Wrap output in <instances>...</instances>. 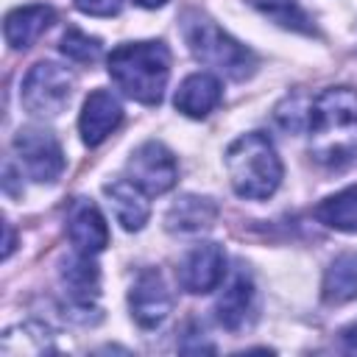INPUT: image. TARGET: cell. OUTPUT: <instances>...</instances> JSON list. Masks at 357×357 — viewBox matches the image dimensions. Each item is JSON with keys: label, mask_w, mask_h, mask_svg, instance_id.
<instances>
[{"label": "cell", "mask_w": 357, "mask_h": 357, "mask_svg": "<svg viewBox=\"0 0 357 357\" xmlns=\"http://www.w3.org/2000/svg\"><path fill=\"white\" fill-rule=\"evenodd\" d=\"M218 218V206L209 201V198H201V195H184L178 198L170 209H167V229L170 231H178V234H198V231H206Z\"/></svg>", "instance_id": "cell-16"}, {"label": "cell", "mask_w": 357, "mask_h": 357, "mask_svg": "<svg viewBox=\"0 0 357 357\" xmlns=\"http://www.w3.org/2000/svg\"><path fill=\"white\" fill-rule=\"evenodd\" d=\"M61 53H64L67 59H73V61L92 64V61L100 59L103 47H100V42H98L95 36H89V33H84V31H78V28H67L64 36H61Z\"/></svg>", "instance_id": "cell-21"}, {"label": "cell", "mask_w": 357, "mask_h": 357, "mask_svg": "<svg viewBox=\"0 0 357 357\" xmlns=\"http://www.w3.org/2000/svg\"><path fill=\"white\" fill-rule=\"evenodd\" d=\"M103 192L109 198V206H112L117 223L126 231H139L148 223L151 206L145 201V192L131 178H114V181H109L103 187Z\"/></svg>", "instance_id": "cell-13"}, {"label": "cell", "mask_w": 357, "mask_h": 357, "mask_svg": "<svg viewBox=\"0 0 357 357\" xmlns=\"http://www.w3.org/2000/svg\"><path fill=\"white\" fill-rule=\"evenodd\" d=\"M226 173L240 198L262 201L282 184V159L262 131H248L226 148Z\"/></svg>", "instance_id": "cell-3"}, {"label": "cell", "mask_w": 357, "mask_h": 357, "mask_svg": "<svg viewBox=\"0 0 357 357\" xmlns=\"http://www.w3.org/2000/svg\"><path fill=\"white\" fill-rule=\"evenodd\" d=\"M181 28H184L187 47L206 67L218 70L220 75H226L231 81H243V78H248L254 73V67H257L254 53L245 45H240L237 39H231L209 17H204L198 11H190V14H184V25Z\"/></svg>", "instance_id": "cell-4"}, {"label": "cell", "mask_w": 357, "mask_h": 357, "mask_svg": "<svg viewBox=\"0 0 357 357\" xmlns=\"http://www.w3.org/2000/svg\"><path fill=\"white\" fill-rule=\"evenodd\" d=\"M128 178L145 192V195H162L173 190L178 178V165L176 156L156 139L142 142L131 156H128Z\"/></svg>", "instance_id": "cell-7"}, {"label": "cell", "mask_w": 357, "mask_h": 357, "mask_svg": "<svg viewBox=\"0 0 357 357\" xmlns=\"http://www.w3.org/2000/svg\"><path fill=\"white\" fill-rule=\"evenodd\" d=\"M340 343H343V349L349 354H357V324H351V326H346L340 332Z\"/></svg>", "instance_id": "cell-23"}, {"label": "cell", "mask_w": 357, "mask_h": 357, "mask_svg": "<svg viewBox=\"0 0 357 357\" xmlns=\"http://www.w3.org/2000/svg\"><path fill=\"white\" fill-rule=\"evenodd\" d=\"M128 307H131V318L142 326V329H156L173 310V296L162 279L159 271L148 268L137 276L131 293H128Z\"/></svg>", "instance_id": "cell-9"}, {"label": "cell", "mask_w": 357, "mask_h": 357, "mask_svg": "<svg viewBox=\"0 0 357 357\" xmlns=\"http://www.w3.org/2000/svg\"><path fill=\"white\" fill-rule=\"evenodd\" d=\"M14 151L25 167V173L39 184L56 181L64 170V151H61L59 139L45 128H36V126L20 128L14 137Z\"/></svg>", "instance_id": "cell-6"}, {"label": "cell", "mask_w": 357, "mask_h": 357, "mask_svg": "<svg viewBox=\"0 0 357 357\" xmlns=\"http://www.w3.org/2000/svg\"><path fill=\"white\" fill-rule=\"evenodd\" d=\"M61 284L67 298L75 307L89 310L100 293V273H98V265L92 262V254L78 251L75 257H70L61 268Z\"/></svg>", "instance_id": "cell-15"}, {"label": "cell", "mask_w": 357, "mask_h": 357, "mask_svg": "<svg viewBox=\"0 0 357 357\" xmlns=\"http://www.w3.org/2000/svg\"><path fill=\"white\" fill-rule=\"evenodd\" d=\"M56 20V11L45 3H31V6H20L14 11L6 14L3 22V36L14 50H25L31 47Z\"/></svg>", "instance_id": "cell-12"}, {"label": "cell", "mask_w": 357, "mask_h": 357, "mask_svg": "<svg viewBox=\"0 0 357 357\" xmlns=\"http://www.w3.org/2000/svg\"><path fill=\"white\" fill-rule=\"evenodd\" d=\"M251 301H254V284L245 273H237L220 293V298L215 301V315L220 321V326L237 332L243 324H245V315L251 310Z\"/></svg>", "instance_id": "cell-17"}, {"label": "cell", "mask_w": 357, "mask_h": 357, "mask_svg": "<svg viewBox=\"0 0 357 357\" xmlns=\"http://www.w3.org/2000/svg\"><path fill=\"white\" fill-rule=\"evenodd\" d=\"M67 237L81 254H92V257L109 245V226L92 201L78 198L73 204L67 215Z\"/></svg>", "instance_id": "cell-11"}, {"label": "cell", "mask_w": 357, "mask_h": 357, "mask_svg": "<svg viewBox=\"0 0 357 357\" xmlns=\"http://www.w3.org/2000/svg\"><path fill=\"white\" fill-rule=\"evenodd\" d=\"M123 120V106L109 89H95L84 100V112L78 117L81 139L86 145H100Z\"/></svg>", "instance_id": "cell-10"}, {"label": "cell", "mask_w": 357, "mask_h": 357, "mask_svg": "<svg viewBox=\"0 0 357 357\" xmlns=\"http://www.w3.org/2000/svg\"><path fill=\"white\" fill-rule=\"evenodd\" d=\"M315 218L335 231L357 234V187H346V190L324 198L315 206Z\"/></svg>", "instance_id": "cell-18"}, {"label": "cell", "mask_w": 357, "mask_h": 357, "mask_svg": "<svg viewBox=\"0 0 357 357\" xmlns=\"http://www.w3.org/2000/svg\"><path fill=\"white\" fill-rule=\"evenodd\" d=\"M137 6H142V8H159V6H165L167 0H134Z\"/></svg>", "instance_id": "cell-24"}, {"label": "cell", "mask_w": 357, "mask_h": 357, "mask_svg": "<svg viewBox=\"0 0 357 357\" xmlns=\"http://www.w3.org/2000/svg\"><path fill=\"white\" fill-rule=\"evenodd\" d=\"M324 301L343 304L357 298V254H340L324 276Z\"/></svg>", "instance_id": "cell-19"}, {"label": "cell", "mask_w": 357, "mask_h": 357, "mask_svg": "<svg viewBox=\"0 0 357 357\" xmlns=\"http://www.w3.org/2000/svg\"><path fill=\"white\" fill-rule=\"evenodd\" d=\"M112 81L137 103L156 106L170 75V50L162 42H128L109 53Z\"/></svg>", "instance_id": "cell-2"}, {"label": "cell", "mask_w": 357, "mask_h": 357, "mask_svg": "<svg viewBox=\"0 0 357 357\" xmlns=\"http://www.w3.org/2000/svg\"><path fill=\"white\" fill-rule=\"evenodd\" d=\"M223 98L220 81L212 73H192L181 81V86L176 89V109L187 117H206Z\"/></svg>", "instance_id": "cell-14"}, {"label": "cell", "mask_w": 357, "mask_h": 357, "mask_svg": "<svg viewBox=\"0 0 357 357\" xmlns=\"http://www.w3.org/2000/svg\"><path fill=\"white\" fill-rule=\"evenodd\" d=\"M257 8H262L273 22H279L282 28H293V31H304L312 33V22L310 17L296 6V0H254Z\"/></svg>", "instance_id": "cell-20"}, {"label": "cell", "mask_w": 357, "mask_h": 357, "mask_svg": "<svg viewBox=\"0 0 357 357\" xmlns=\"http://www.w3.org/2000/svg\"><path fill=\"white\" fill-rule=\"evenodd\" d=\"M75 6L84 14H92V17H112V14L120 11L123 0H75Z\"/></svg>", "instance_id": "cell-22"}, {"label": "cell", "mask_w": 357, "mask_h": 357, "mask_svg": "<svg viewBox=\"0 0 357 357\" xmlns=\"http://www.w3.org/2000/svg\"><path fill=\"white\" fill-rule=\"evenodd\" d=\"M73 84L75 81L64 67H59L53 61H39L22 78L20 100L25 106V112H31L33 117H56L70 103Z\"/></svg>", "instance_id": "cell-5"}, {"label": "cell", "mask_w": 357, "mask_h": 357, "mask_svg": "<svg viewBox=\"0 0 357 357\" xmlns=\"http://www.w3.org/2000/svg\"><path fill=\"white\" fill-rule=\"evenodd\" d=\"M226 276V254L218 243L192 245L178 262V284L187 293H209Z\"/></svg>", "instance_id": "cell-8"}, {"label": "cell", "mask_w": 357, "mask_h": 357, "mask_svg": "<svg viewBox=\"0 0 357 357\" xmlns=\"http://www.w3.org/2000/svg\"><path fill=\"white\" fill-rule=\"evenodd\" d=\"M310 153L324 167L340 170L357 156V92L329 86L310 100L307 109Z\"/></svg>", "instance_id": "cell-1"}]
</instances>
